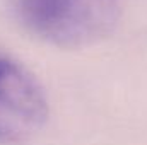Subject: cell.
I'll return each mask as SVG.
<instances>
[{
    "label": "cell",
    "mask_w": 147,
    "mask_h": 145,
    "mask_svg": "<svg viewBox=\"0 0 147 145\" xmlns=\"http://www.w3.org/2000/svg\"><path fill=\"white\" fill-rule=\"evenodd\" d=\"M19 24L57 48L96 44L115 31L120 0H14Z\"/></svg>",
    "instance_id": "1"
},
{
    "label": "cell",
    "mask_w": 147,
    "mask_h": 145,
    "mask_svg": "<svg viewBox=\"0 0 147 145\" xmlns=\"http://www.w3.org/2000/svg\"><path fill=\"white\" fill-rule=\"evenodd\" d=\"M48 119V101L38 79L17 60L0 55V145L31 140Z\"/></svg>",
    "instance_id": "2"
}]
</instances>
